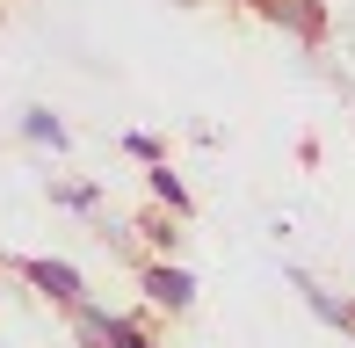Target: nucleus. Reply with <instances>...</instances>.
<instances>
[{"label":"nucleus","mask_w":355,"mask_h":348,"mask_svg":"<svg viewBox=\"0 0 355 348\" xmlns=\"http://www.w3.org/2000/svg\"><path fill=\"white\" fill-rule=\"evenodd\" d=\"M123 153H131V160H145V167H167V153H159V138H145V131H131V138H123Z\"/></svg>","instance_id":"nucleus-7"},{"label":"nucleus","mask_w":355,"mask_h":348,"mask_svg":"<svg viewBox=\"0 0 355 348\" xmlns=\"http://www.w3.org/2000/svg\"><path fill=\"white\" fill-rule=\"evenodd\" d=\"M138 283H145V297H153V305H167V312H189V297H196V283H189L182 268H167V261H153Z\"/></svg>","instance_id":"nucleus-4"},{"label":"nucleus","mask_w":355,"mask_h":348,"mask_svg":"<svg viewBox=\"0 0 355 348\" xmlns=\"http://www.w3.org/2000/svg\"><path fill=\"white\" fill-rule=\"evenodd\" d=\"M254 8H261L268 22H290L304 44H319V37H327V8H319V0H254Z\"/></svg>","instance_id":"nucleus-3"},{"label":"nucleus","mask_w":355,"mask_h":348,"mask_svg":"<svg viewBox=\"0 0 355 348\" xmlns=\"http://www.w3.org/2000/svg\"><path fill=\"white\" fill-rule=\"evenodd\" d=\"M15 276H29L44 297H51V305H73V312L87 305V283H80L73 261H15Z\"/></svg>","instance_id":"nucleus-1"},{"label":"nucleus","mask_w":355,"mask_h":348,"mask_svg":"<svg viewBox=\"0 0 355 348\" xmlns=\"http://www.w3.org/2000/svg\"><path fill=\"white\" fill-rule=\"evenodd\" d=\"M22 131L37 138V146H66V123H58L51 109H29V116H22Z\"/></svg>","instance_id":"nucleus-5"},{"label":"nucleus","mask_w":355,"mask_h":348,"mask_svg":"<svg viewBox=\"0 0 355 348\" xmlns=\"http://www.w3.org/2000/svg\"><path fill=\"white\" fill-rule=\"evenodd\" d=\"M73 327H80V341H87V348H153L131 320H116V312H102V305H80Z\"/></svg>","instance_id":"nucleus-2"},{"label":"nucleus","mask_w":355,"mask_h":348,"mask_svg":"<svg viewBox=\"0 0 355 348\" xmlns=\"http://www.w3.org/2000/svg\"><path fill=\"white\" fill-rule=\"evenodd\" d=\"M153 196H159V203H167V211H174V218H189V189H182V182H174V174H167V167H153Z\"/></svg>","instance_id":"nucleus-6"}]
</instances>
